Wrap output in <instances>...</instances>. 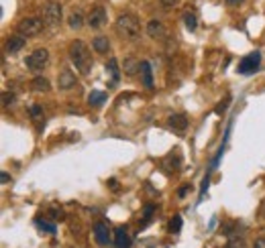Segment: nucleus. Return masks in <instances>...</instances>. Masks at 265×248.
Wrapping results in <instances>:
<instances>
[{"label":"nucleus","mask_w":265,"mask_h":248,"mask_svg":"<svg viewBox=\"0 0 265 248\" xmlns=\"http://www.w3.org/2000/svg\"><path fill=\"white\" fill-rule=\"evenodd\" d=\"M70 59L72 63L76 65V69L82 73V75H88L90 69H92V53L88 49V45L80 39L72 41L70 43Z\"/></svg>","instance_id":"obj_1"},{"label":"nucleus","mask_w":265,"mask_h":248,"mask_svg":"<svg viewBox=\"0 0 265 248\" xmlns=\"http://www.w3.org/2000/svg\"><path fill=\"white\" fill-rule=\"evenodd\" d=\"M114 27H116V33L126 41H137L141 37V23L135 15H128V13L118 15Z\"/></svg>","instance_id":"obj_2"},{"label":"nucleus","mask_w":265,"mask_h":248,"mask_svg":"<svg viewBox=\"0 0 265 248\" xmlns=\"http://www.w3.org/2000/svg\"><path fill=\"white\" fill-rule=\"evenodd\" d=\"M45 27L47 25H45L43 19H39V17H27V19H23L17 25V35H21L25 39H31V37H37Z\"/></svg>","instance_id":"obj_3"},{"label":"nucleus","mask_w":265,"mask_h":248,"mask_svg":"<svg viewBox=\"0 0 265 248\" xmlns=\"http://www.w3.org/2000/svg\"><path fill=\"white\" fill-rule=\"evenodd\" d=\"M47 63H49V51H47L45 47L33 49V51L27 55V59H25V67H27L29 71H33V73L43 71V69L47 67Z\"/></svg>","instance_id":"obj_4"},{"label":"nucleus","mask_w":265,"mask_h":248,"mask_svg":"<svg viewBox=\"0 0 265 248\" xmlns=\"http://www.w3.org/2000/svg\"><path fill=\"white\" fill-rule=\"evenodd\" d=\"M43 21H45V25H47V27H51V29L59 27V25H61V21H63V11H61V5H59V3H55V0H49V3L45 5V9H43Z\"/></svg>","instance_id":"obj_5"},{"label":"nucleus","mask_w":265,"mask_h":248,"mask_svg":"<svg viewBox=\"0 0 265 248\" xmlns=\"http://www.w3.org/2000/svg\"><path fill=\"white\" fill-rule=\"evenodd\" d=\"M259 63H261V53H259V51H253V53H249V55H245V57L241 59V63H239V73L251 75V73H255V71L259 69Z\"/></svg>","instance_id":"obj_6"},{"label":"nucleus","mask_w":265,"mask_h":248,"mask_svg":"<svg viewBox=\"0 0 265 248\" xmlns=\"http://www.w3.org/2000/svg\"><path fill=\"white\" fill-rule=\"evenodd\" d=\"M145 33H147L151 39H155V41H165V39H168V27H165V23L159 21V19L149 21L147 27H145Z\"/></svg>","instance_id":"obj_7"},{"label":"nucleus","mask_w":265,"mask_h":248,"mask_svg":"<svg viewBox=\"0 0 265 248\" xmlns=\"http://www.w3.org/2000/svg\"><path fill=\"white\" fill-rule=\"evenodd\" d=\"M88 25L92 29H100L106 25V9L102 5H94L88 13Z\"/></svg>","instance_id":"obj_8"},{"label":"nucleus","mask_w":265,"mask_h":248,"mask_svg":"<svg viewBox=\"0 0 265 248\" xmlns=\"http://www.w3.org/2000/svg\"><path fill=\"white\" fill-rule=\"evenodd\" d=\"M168 127H170L174 133L184 135V133H186V129H188V116H186V114H182V112L170 114V118H168Z\"/></svg>","instance_id":"obj_9"},{"label":"nucleus","mask_w":265,"mask_h":248,"mask_svg":"<svg viewBox=\"0 0 265 248\" xmlns=\"http://www.w3.org/2000/svg\"><path fill=\"white\" fill-rule=\"evenodd\" d=\"M94 238H96L98 246H108L110 244V228L104 222H96L94 224Z\"/></svg>","instance_id":"obj_10"},{"label":"nucleus","mask_w":265,"mask_h":248,"mask_svg":"<svg viewBox=\"0 0 265 248\" xmlns=\"http://www.w3.org/2000/svg\"><path fill=\"white\" fill-rule=\"evenodd\" d=\"M57 88L59 90H72V88H76V75L70 69H61L57 73Z\"/></svg>","instance_id":"obj_11"},{"label":"nucleus","mask_w":265,"mask_h":248,"mask_svg":"<svg viewBox=\"0 0 265 248\" xmlns=\"http://www.w3.org/2000/svg\"><path fill=\"white\" fill-rule=\"evenodd\" d=\"M25 45H27V39H25V37H21V35H13V37L7 41L5 49H7V53H19L21 49H25Z\"/></svg>","instance_id":"obj_12"},{"label":"nucleus","mask_w":265,"mask_h":248,"mask_svg":"<svg viewBox=\"0 0 265 248\" xmlns=\"http://www.w3.org/2000/svg\"><path fill=\"white\" fill-rule=\"evenodd\" d=\"M141 81L147 90H153V69H151V63L149 61H141Z\"/></svg>","instance_id":"obj_13"},{"label":"nucleus","mask_w":265,"mask_h":248,"mask_svg":"<svg viewBox=\"0 0 265 248\" xmlns=\"http://www.w3.org/2000/svg\"><path fill=\"white\" fill-rule=\"evenodd\" d=\"M106 71L110 73V88H114L120 81V69H118V61L114 57H110L106 61Z\"/></svg>","instance_id":"obj_14"},{"label":"nucleus","mask_w":265,"mask_h":248,"mask_svg":"<svg viewBox=\"0 0 265 248\" xmlns=\"http://www.w3.org/2000/svg\"><path fill=\"white\" fill-rule=\"evenodd\" d=\"M130 236L126 234L124 228H116L114 230V248H130Z\"/></svg>","instance_id":"obj_15"},{"label":"nucleus","mask_w":265,"mask_h":248,"mask_svg":"<svg viewBox=\"0 0 265 248\" xmlns=\"http://www.w3.org/2000/svg\"><path fill=\"white\" fill-rule=\"evenodd\" d=\"M122 71L124 75H135V73H141V61H137L135 57H126L124 63H122Z\"/></svg>","instance_id":"obj_16"},{"label":"nucleus","mask_w":265,"mask_h":248,"mask_svg":"<svg viewBox=\"0 0 265 248\" xmlns=\"http://www.w3.org/2000/svg\"><path fill=\"white\" fill-rule=\"evenodd\" d=\"M92 49H94L96 53L104 55V53L110 49V41H108V37H102V35L94 37V39H92Z\"/></svg>","instance_id":"obj_17"},{"label":"nucleus","mask_w":265,"mask_h":248,"mask_svg":"<svg viewBox=\"0 0 265 248\" xmlns=\"http://www.w3.org/2000/svg\"><path fill=\"white\" fill-rule=\"evenodd\" d=\"M31 88H33L35 92L43 94V92H49V90H51V84H49V79H47L45 75H37V77H33Z\"/></svg>","instance_id":"obj_18"},{"label":"nucleus","mask_w":265,"mask_h":248,"mask_svg":"<svg viewBox=\"0 0 265 248\" xmlns=\"http://www.w3.org/2000/svg\"><path fill=\"white\" fill-rule=\"evenodd\" d=\"M68 23H70V27H72L74 31H76V29H82V25H84V15H82L80 11H74V13L70 15Z\"/></svg>","instance_id":"obj_19"},{"label":"nucleus","mask_w":265,"mask_h":248,"mask_svg":"<svg viewBox=\"0 0 265 248\" xmlns=\"http://www.w3.org/2000/svg\"><path fill=\"white\" fill-rule=\"evenodd\" d=\"M104 100H106V94H104V92H98V90L90 92V96H88V104H90V106H100V104H104Z\"/></svg>","instance_id":"obj_20"},{"label":"nucleus","mask_w":265,"mask_h":248,"mask_svg":"<svg viewBox=\"0 0 265 248\" xmlns=\"http://www.w3.org/2000/svg\"><path fill=\"white\" fill-rule=\"evenodd\" d=\"M184 25H186L188 31H196V27H198L196 15H194V13H186V15H184Z\"/></svg>","instance_id":"obj_21"},{"label":"nucleus","mask_w":265,"mask_h":248,"mask_svg":"<svg viewBox=\"0 0 265 248\" xmlns=\"http://www.w3.org/2000/svg\"><path fill=\"white\" fill-rule=\"evenodd\" d=\"M153 212H155V205H153V203H145V208H143V220H141V226H147V224L151 222Z\"/></svg>","instance_id":"obj_22"},{"label":"nucleus","mask_w":265,"mask_h":248,"mask_svg":"<svg viewBox=\"0 0 265 248\" xmlns=\"http://www.w3.org/2000/svg\"><path fill=\"white\" fill-rule=\"evenodd\" d=\"M31 120H35L37 124L43 122V108H41L39 104H33V106H31Z\"/></svg>","instance_id":"obj_23"},{"label":"nucleus","mask_w":265,"mask_h":248,"mask_svg":"<svg viewBox=\"0 0 265 248\" xmlns=\"http://www.w3.org/2000/svg\"><path fill=\"white\" fill-rule=\"evenodd\" d=\"M37 226H39V230L45 232V234H55V224H51V222H47V220H37Z\"/></svg>","instance_id":"obj_24"},{"label":"nucleus","mask_w":265,"mask_h":248,"mask_svg":"<svg viewBox=\"0 0 265 248\" xmlns=\"http://www.w3.org/2000/svg\"><path fill=\"white\" fill-rule=\"evenodd\" d=\"M180 230H182V216H174L172 222H170V232L178 234Z\"/></svg>","instance_id":"obj_25"},{"label":"nucleus","mask_w":265,"mask_h":248,"mask_svg":"<svg viewBox=\"0 0 265 248\" xmlns=\"http://www.w3.org/2000/svg\"><path fill=\"white\" fill-rule=\"evenodd\" d=\"M224 248H247V244H245L243 238H230L228 244H226Z\"/></svg>","instance_id":"obj_26"},{"label":"nucleus","mask_w":265,"mask_h":248,"mask_svg":"<svg viewBox=\"0 0 265 248\" xmlns=\"http://www.w3.org/2000/svg\"><path fill=\"white\" fill-rule=\"evenodd\" d=\"M9 104H15V94H9V92H5V94H3V106L7 108Z\"/></svg>","instance_id":"obj_27"},{"label":"nucleus","mask_w":265,"mask_h":248,"mask_svg":"<svg viewBox=\"0 0 265 248\" xmlns=\"http://www.w3.org/2000/svg\"><path fill=\"white\" fill-rule=\"evenodd\" d=\"M253 248H265V234H261V236H257V238H255Z\"/></svg>","instance_id":"obj_28"},{"label":"nucleus","mask_w":265,"mask_h":248,"mask_svg":"<svg viewBox=\"0 0 265 248\" xmlns=\"http://www.w3.org/2000/svg\"><path fill=\"white\" fill-rule=\"evenodd\" d=\"M228 104H230V98H226V100H224V102H220V104H218V106H216V114H220V112H224V110H226V106H228Z\"/></svg>","instance_id":"obj_29"},{"label":"nucleus","mask_w":265,"mask_h":248,"mask_svg":"<svg viewBox=\"0 0 265 248\" xmlns=\"http://www.w3.org/2000/svg\"><path fill=\"white\" fill-rule=\"evenodd\" d=\"M188 191H190V187H188V185H182V187H180V189H178V197H180V199H184V197H186V193H188Z\"/></svg>","instance_id":"obj_30"},{"label":"nucleus","mask_w":265,"mask_h":248,"mask_svg":"<svg viewBox=\"0 0 265 248\" xmlns=\"http://www.w3.org/2000/svg\"><path fill=\"white\" fill-rule=\"evenodd\" d=\"M161 5H163V7H178L180 0H161Z\"/></svg>","instance_id":"obj_31"},{"label":"nucleus","mask_w":265,"mask_h":248,"mask_svg":"<svg viewBox=\"0 0 265 248\" xmlns=\"http://www.w3.org/2000/svg\"><path fill=\"white\" fill-rule=\"evenodd\" d=\"M0 181H3V183H9V181H11V175H9L7 171H3V173H0Z\"/></svg>","instance_id":"obj_32"},{"label":"nucleus","mask_w":265,"mask_h":248,"mask_svg":"<svg viewBox=\"0 0 265 248\" xmlns=\"http://www.w3.org/2000/svg\"><path fill=\"white\" fill-rule=\"evenodd\" d=\"M224 3L228 5V7H237V5H241L243 0H224Z\"/></svg>","instance_id":"obj_33"},{"label":"nucleus","mask_w":265,"mask_h":248,"mask_svg":"<svg viewBox=\"0 0 265 248\" xmlns=\"http://www.w3.org/2000/svg\"><path fill=\"white\" fill-rule=\"evenodd\" d=\"M110 187H112V189H116V187H118V183H116L114 179H110Z\"/></svg>","instance_id":"obj_34"},{"label":"nucleus","mask_w":265,"mask_h":248,"mask_svg":"<svg viewBox=\"0 0 265 248\" xmlns=\"http://www.w3.org/2000/svg\"><path fill=\"white\" fill-rule=\"evenodd\" d=\"M261 212H263V218H265V205H263V210H261Z\"/></svg>","instance_id":"obj_35"}]
</instances>
